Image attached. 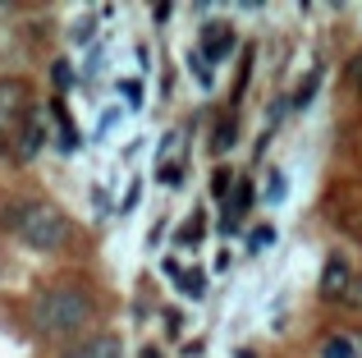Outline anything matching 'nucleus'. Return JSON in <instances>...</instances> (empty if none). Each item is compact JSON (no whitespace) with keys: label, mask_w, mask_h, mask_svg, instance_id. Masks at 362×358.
Masks as SVG:
<instances>
[{"label":"nucleus","mask_w":362,"mask_h":358,"mask_svg":"<svg viewBox=\"0 0 362 358\" xmlns=\"http://www.w3.org/2000/svg\"><path fill=\"white\" fill-rule=\"evenodd\" d=\"M92 317H97V299L74 280L42 285L28 299V331L37 340H74L92 326Z\"/></svg>","instance_id":"1"},{"label":"nucleus","mask_w":362,"mask_h":358,"mask_svg":"<svg viewBox=\"0 0 362 358\" xmlns=\"http://www.w3.org/2000/svg\"><path fill=\"white\" fill-rule=\"evenodd\" d=\"M0 225H5L23 248H33V253H60V248H69V239H74L69 216H64L60 207L42 202V197H18V202H5Z\"/></svg>","instance_id":"2"},{"label":"nucleus","mask_w":362,"mask_h":358,"mask_svg":"<svg viewBox=\"0 0 362 358\" xmlns=\"http://www.w3.org/2000/svg\"><path fill=\"white\" fill-rule=\"evenodd\" d=\"M23 110H28L23 79H0V138L14 134V129L23 125Z\"/></svg>","instance_id":"3"},{"label":"nucleus","mask_w":362,"mask_h":358,"mask_svg":"<svg viewBox=\"0 0 362 358\" xmlns=\"http://www.w3.org/2000/svg\"><path fill=\"white\" fill-rule=\"evenodd\" d=\"M230 51H234V23H225V18H211V23L202 28V46H197V55H202L206 64H221Z\"/></svg>","instance_id":"4"},{"label":"nucleus","mask_w":362,"mask_h":358,"mask_svg":"<svg viewBox=\"0 0 362 358\" xmlns=\"http://www.w3.org/2000/svg\"><path fill=\"white\" fill-rule=\"evenodd\" d=\"M349 289H354V271H349V262H344V258H330V262H326V271H321L317 294L326 299V304H344Z\"/></svg>","instance_id":"5"},{"label":"nucleus","mask_w":362,"mask_h":358,"mask_svg":"<svg viewBox=\"0 0 362 358\" xmlns=\"http://www.w3.org/2000/svg\"><path fill=\"white\" fill-rule=\"evenodd\" d=\"M42 143H46V125L37 115H28L23 125L14 129V143H9V152H14V161H33L37 152H42Z\"/></svg>","instance_id":"6"},{"label":"nucleus","mask_w":362,"mask_h":358,"mask_svg":"<svg viewBox=\"0 0 362 358\" xmlns=\"http://www.w3.org/2000/svg\"><path fill=\"white\" fill-rule=\"evenodd\" d=\"M252 202H257V188L247 184V179H239V184H234V193H230V202H225V221H221V230H234V225H239L243 216L252 212Z\"/></svg>","instance_id":"7"},{"label":"nucleus","mask_w":362,"mask_h":358,"mask_svg":"<svg viewBox=\"0 0 362 358\" xmlns=\"http://www.w3.org/2000/svg\"><path fill=\"white\" fill-rule=\"evenodd\" d=\"M60 358H124V345L115 335H92V340H78L74 350H64Z\"/></svg>","instance_id":"8"},{"label":"nucleus","mask_w":362,"mask_h":358,"mask_svg":"<svg viewBox=\"0 0 362 358\" xmlns=\"http://www.w3.org/2000/svg\"><path fill=\"white\" fill-rule=\"evenodd\" d=\"M234 143H239V115H234V110H225V115L216 120V129H211V156L234 152Z\"/></svg>","instance_id":"9"},{"label":"nucleus","mask_w":362,"mask_h":358,"mask_svg":"<svg viewBox=\"0 0 362 358\" xmlns=\"http://www.w3.org/2000/svg\"><path fill=\"white\" fill-rule=\"evenodd\" d=\"M51 110H55V120H60V138H55V147H60L64 156H74V152L83 147V138H78V129H74L69 110H64V97H55V101H51Z\"/></svg>","instance_id":"10"},{"label":"nucleus","mask_w":362,"mask_h":358,"mask_svg":"<svg viewBox=\"0 0 362 358\" xmlns=\"http://www.w3.org/2000/svg\"><path fill=\"white\" fill-rule=\"evenodd\" d=\"M321 358H358V340L354 335H326L321 340Z\"/></svg>","instance_id":"11"},{"label":"nucleus","mask_w":362,"mask_h":358,"mask_svg":"<svg viewBox=\"0 0 362 358\" xmlns=\"http://www.w3.org/2000/svg\"><path fill=\"white\" fill-rule=\"evenodd\" d=\"M321 79H326V69H321V64H317V69H312L308 74V79H303L298 83V92H293V110H303V106H312V97H317V88H321Z\"/></svg>","instance_id":"12"},{"label":"nucleus","mask_w":362,"mask_h":358,"mask_svg":"<svg viewBox=\"0 0 362 358\" xmlns=\"http://www.w3.org/2000/svg\"><path fill=\"white\" fill-rule=\"evenodd\" d=\"M234 184H239V179H234V171H230V166H216V171H211V197H216V202H230V193H234Z\"/></svg>","instance_id":"13"},{"label":"nucleus","mask_w":362,"mask_h":358,"mask_svg":"<svg viewBox=\"0 0 362 358\" xmlns=\"http://www.w3.org/2000/svg\"><path fill=\"white\" fill-rule=\"evenodd\" d=\"M202 230H206V216H202V212H193L184 225H179L175 239H179V243H197V239H202Z\"/></svg>","instance_id":"14"},{"label":"nucleus","mask_w":362,"mask_h":358,"mask_svg":"<svg viewBox=\"0 0 362 358\" xmlns=\"http://www.w3.org/2000/svg\"><path fill=\"white\" fill-rule=\"evenodd\" d=\"M175 280H179V289H184L188 299H202L206 294V276H202V271H179Z\"/></svg>","instance_id":"15"},{"label":"nucleus","mask_w":362,"mask_h":358,"mask_svg":"<svg viewBox=\"0 0 362 358\" xmlns=\"http://www.w3.org/2000/svg\"><path fill=\"white\" fill-rule=\"evenodd\" d=\"M51 83H55V92H69V88H74V69H69V60H55V64H51Z\"/></svg>","instance_id":"16"},{"label":"nucleus","mask_w":362,"mask_h":358,"mask_svg":"<svg viewBox=\"0 0 362 358\" xmlns=\"http://www.w3.org/2000/svg\"><path fill=\"white\" fill-rule=\"evenodd\" d=\"M156 179H160L165 188H184V166H179V161H175V166L160 161V175H156Z\"/></svg>","instance_id":"17"},{"label":"nucleus","mask_w":362,"mask_h":358,"mask_svg":"<svg viewBox=\"0 0 362 358\" xmlns=\"http://www.w3.org/2000/svg\"><path fill=\"white\" fill-rule=\"evenodd\" d=\"M160 322H165V335H170V340H179V335H184V322H188V317L179 313V308H165V317H160Z\"/></svg>","instance_id":"18"},{"label":"nucleus","mask_w":362,"mask_h":358,"mask_svg":"<svg viewBox=\"0 0 362 358\" xmlns=\"http://www.w3.org/2000/svg\"><path fill=\"white\" fill-rule=\"evenodd\" d=\"M188 69H193V79L202 83V88H211V69H206V60H202V55H197V51L188 55Z\"/></svg>","instance_id":"19"},{"label":"nucleus","mask_w":362,"mask_h":358,"mask_svg":"<svg viewBox=\"0 0 362 358\" xmlns=\"http://www.w3.org/2000/svg\"><path fill=\"white\" fill-rule=\"evenodd\" d=\"M271 239H275V230H271V225H257V230L247 234V248H252V253H262Z\"/></svg>","instance_id":"20"},{"label":"nucleus","mask_w":362,"mask_h":358,"mask_svg":"<svg viewBox=\"0 0 362 358\" xmlns=\"http://www.w3.org/2000/svg\"><path fill=\"white\" fill-rule=\"evenodd\" d=\"M119 92L129 97V106H133V110L142 106V83H138V79H124V83H119Z\"/></svg>","instance_id":"21"},{"label":"nucleus","mask_w":362,"mask_h":358,"mask_svg":"<svg viewBox=\"0 0 362 358\" xmlns=\"http://www.w3.org/2000/svg\"><path fill=\"white\" fill-rule=\"evenodd\" d=\"M284 193H289V179H284V175H275V179H271V188H266V197H271V202H280Z\"/></svg>","instance_id":"22"},{"label":"nucleus","mask_w":362,"mask_h":358,"mask_svg":"<svg viewBox=\"0 0 362 358\" xmlns=\"http://www.w3.org/2000/svg\"><path fill=\"white\" fill-rule=\"evenodd\" d=\"M138 197H142V184L133 179V184H129V193H124V202H119V212H133V207H138Z\"/></svg>","instance_id":"23"},{"label":"nucleus","mask_w":362,"mask_h":358,"mask_svg":"<svg viewBox=\"0 0 362 358\" xmlns=\"http://www.w3.org/2000/svg\"><path fill=\"white\" fill-rule=\"evenodd\" d=\"M349 83L362 92V55H354V60H349Z\"/></svg>","instance_id":"24"},{"label":"nucleus","mask_w":362,"mask_h":358,"mask_svg":"<svg viewBox=\"0 0 362 358\" xmlns=\"http://www.w3.org/2000/svg\"><path fill=\"white\" fill-rule=\"evenodd\" d=\"M115 125H119V110H106V115H101V125H97V138H101V134H110Z\"/></svg>","instance_id":"25"},{"label":"nucleus","mask_w":362,"mask_h":358,"mask_svg":"<svg viewBox=\"0 0 362 358\" xmlns=\"http://www.w3.org/2000/svg\"><path fill=\"white\" fill-rule=\"evenodd\" d=\"M170 14H175V5H170V0H160V5H151V18H156V23H165Z\"/></svg>","instance_id":"26"},{"label":"nucleus","mask_w":362,"mask_h":358,"mask_svg":"<svg viewBox=\"0 0 362 358\" xmlns=\"http://www.w3.org/2000/svg\"><path fill=\"white\" fill-rule=\"evenodd\" d=\"M344 304H354V308H362V276H354V289H349V299Z\"/></svg>","instance_id":"27"},{"label":"nucleus","mask_w":362,"mask_h":358,"mask_svg":"<svg viewBox=\"0 0 362 358\" xmlns=\"http://www.w3.org/2000/svg\"><path fill=\"white\" fill-rule=\"evenodd\" d=\"M74 37H78V42H88V37H92V18H83V23L74 28Z\"/></svg>","instance_id":"28"},{"label":"nucleus","mask_w":362,"mask_h":358,"mask_svg":"<svg viewBox=\"0 0 362 358\" xmlns=\"http://www.w3.org/2000/svg\"><path fill=\"white\" fill-rule=\"evenodd\" d=\"M142 358H160V354H156V350H147V354H142Z\"/></svg>","instance_id":"29"},{"label":"nucleus","mask_w":362,"mask_h":358,"mask_svg":"<svg viewBox=\"0 0 362 358\" xmlns=\"http://www.w3.org/2000/svg\"><path fill=\"white\" fill-rule=\"evenodd\" d=\"M358 358H362V340H358Z\"/></svg>","instance_id":"30"}]
</instances>
